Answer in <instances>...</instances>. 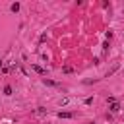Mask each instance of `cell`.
Listing matches in <instances>:
<instances>
[{
    "label": "cell",
    "instance_id": "1",
    "mask_svg": "<svg viewBox=\"0 0 124 124\" xmlns=\"http://www.w3.org/2000/svg\"><path fill=\"white\" fill-rule=\"evenodd\" d=\"M107 103H108V108H110V112H118V110H120V103H118L114 97H108V101H107Z\"/></svg>",
    "mask_w": 124,
    "mask_h": 124
},
{
    "label": "cell",
    "instance_id": "2",
    "mask_svg": "<svg viewBox=\"0 0 124 124\" xmlns=\"http://www.w3.org/2000/svg\"><path fill=\"white\" fill-rule=\"evenodd\" d=\"M33 70H35L37 74H41V76H45V74H46V72H45V68H41V66H37V64L33 66Z\"/></svg>",
    "mask_w": 124,
    "mask_h": 124
},
{
    "label": "cell",
    "instance_id": "3",
    "mask_svg": "<svg viewBox=\"0 0 124 124\" xmlns=\"http://www.w3.org/2000/svg\"><path fill=\"white\" fill-rule=\"evenodd\" d=\"M58 116H60V118H72L74 114H72V112H58Z\"/></svg>",
    "mask_w": 124,
    "mask_h": 124
},
{
    "label": "cell",
    "instance_id": "4",
    "mask_svg": "<svg viewBox=\"0 0 124 124\" xmlns=\"http://www.w3.org/2000/svg\"><path fill=\"white\" fill-rule=\"evenodd\" d=\"M4 95H12V87H10V85L4 87Z\"/></svg>",
    "mask_w": 124,
    "mask_h": 124
},
{
    "label": "cell",
    "instance_id": "5",
    "mask_svg": "<svg viewBox=\"0 0 124 124\" xmlns=\"http://www.w3.org/2000/svg\"><path fill=\"white\" fill-rule=\"evenodd\" d=\"M17 10H19V4H17V2H16V4H12V12H17Z\"/></svg>",
    "mask_w": 124,
    "mask_h": 124
},
{
    "label": "cell",
    "instance_id": "6",
    "mask_svg": "<svg viewBox=\"0 0 124 124\" xmlns=\"http://www.w3.org/2000/svg\"><path fill=\"white\" fill-rule=\"evenodd\" d=\"M0 68H2V58H0Z\"/></svg>",
    "mask_w": 124,
    "mask_h": 124
},
{
    "label": "cell",
    "instance_id": "7",
    "mask_svg": "<svg viewBox=\"0 0 124 124\" xmlns=\"http://www.w3.org/2000/svg\"><path fill=\"white\" fill-rule=\"evenodd\" d=\"M87 124H93V122H87Z\"/></svg>",
    "mask_w": 124,
    "mask_h": 124
}]
</instances>
